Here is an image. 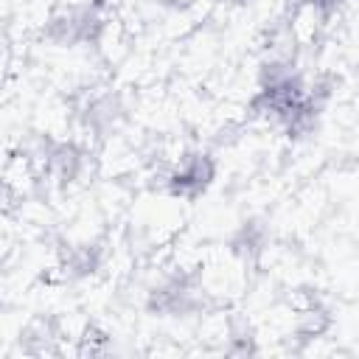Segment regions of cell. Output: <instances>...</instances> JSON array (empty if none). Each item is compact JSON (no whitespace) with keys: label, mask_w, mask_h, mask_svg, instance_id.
<instances>
[{"label":"cell","mask_w":359,"mask_h":359,"mask_svg":"<svg viewBox=\"0 0 359 359\" xmlns=\"http://www.w3.org/2000/svg\"><path fill=\"white\" fill-rule=\"evenodd\" d=\"M252 339H255V337H252V331H250L247 325L233 328L230 337H227V353H252V351H255Z\"/></svg>","instance_id":"cell-11"},{"label":"cell","mask_w":359,"mask_h":359,"mask_svg":"<svg viewBox=\"0 0 359 359\" xmlns=\"http://www.w3.org/2000/svg\"><path fill=\"white\" fill-rule=\"evenodd\" d=\"M306 95H309V84L300 79V73H294L283 81L258 87V93L250 98V115L283 126L292 118V112L306 101Z\"/></svg>","instance_id":"cell-3"},{"label":"cell","mask_w":359,"mask_h":359,"mask_svg":"<svg viewBox=\"0 0 359 359\" xmlns=\"http://www.w3.org/2000/svg\"><path fill=\"white\" fill-rule=\"evenodd\" d=\"M107 28L104 8L98 0L87 3H70L56 8L45 22V36L59 48H76V45H95Z\"/></svg>","instance_id":"cell-1"},{"label":"cell","mask_w":359,"mask_h":359,"mask_svg":"<svg viewBox=\"0 0 359 359\" xmlns=\"http://www.w3.org/2000/svg\"><path fill=\"white\" fill-rule=\"evenodd\" d=\"M266 241H269L266 224L258 222V219H247V222H241L238 230L233 233L230 250H233V255H238L241 261H255V258L264 252Z\"/></svg>","instance_id":"cell-8"},{"label":"cell","mask_w":359,"mask_h":359,"mask_svg":"<svg viewBox=\"0 0 359 359\" xmlns=\"http://www.w3.org/2000/svg\"><path fill=\"white\" fill-rule=\"evenodd\" d=\"M31 157L39 163L42 174L59 185H73L87 171V151L76 140H50L36 137L28 146Z\"/></svg>","instance_id":"cell-2"},{"label":"cell","mask_w":359,"mask_h":359,"mask_svg":"<svg viewBox=\"0 0 359 359\" xmlns=\"http://www.w3.org/2000/svg\"><path fill=\"white\" fill-rule=\"evenodd\" d=\"M216 180V160L210 151L191 149L185 151L168 171H165V191L177 199H196L202 196Z\"/></svg>","instance_id":"cell-5"},{"label":"cell","mask_w":359,"mask_h":359,"mask_svg":"<svg viewBox=\"0 0 359 359\" xmlns=\"http://www.w3.org/2000/svg\"><path fill=\"white\" fill-rule=\"evenodd\" d=\"M101 264H104V247L98 241H76L67 244L62 252V272L73 280L95 275Z\"/></svg>","instance_id":"cell-7"},{"label":"cell","mask_w":359,"mask_h":359,"mask_svg":"<svg viewBox=\"0 0 359 359\" xmlns=\"http://www.w3.org/2000/svg\"><path fill=\"white\" fill-rule=\"evenodd\" d=\"M331 323H334L331 309L325 303H320V300H311V303H306L297 311V317H294V334L300 339H317V337H323L331 328Z\"/></svg>","instance_id":"cell-9"},{"label":"cell","mask_w":359,"mask_h":359,"mask_svg":"<svg viewBox=\"0 0 359 359\" xmlns=\"http://www.w3.org/2000/svg\"><path fill=\"white\" fill-rule=\"evenodd\" d=\"M224 3H233V6H241V3H247V0H224Z\"/></svg>","instance_id":"cell-12"},{"label":"cell","mask_w":359,"mask_h":359,"mask_svg":"<svg viewBox=\"0 0 359 359\" xmlns=\"http://www.w3.org/2000/svg\"><path fill=\"white\" fill-rule=\"evenodd\" d=\"M123 115H126V107H123V98L118 93H112V90L95 93L81 107V126L98 137H107L118 129Z\"/></svg>","instance_id":"cell-6"},{"label":"cell","mask_w":359,"mask_h":359,"mask_svg":"<svg viewBox=\"0 0 359 359\" xmlns=\"http://www.w3.org/2000/svg\"><path fill=\"white\" fill-rule=\"evenodd\" d=\"M202 303V289L194 280V275L188 272H165L146 297L149 311L160 314V317H182L191 314L194 309H199Z\"/></svg>","instance_id":"cell-4"},{"label":"cell","mask_w":359,"mask_h":359,"mask_svg":"<svg viewBox=\"0 0 359 359\" xmlns=\"http://www.w3.org/2000/svg\"><path fill=\"white\" fill-rule=\"evenodd\" d=\"M345 3H348V0H309L306 8L311 11L314 28H325V25H331V22L342 14Z\"/></svg>","instance_id":"cell-10"}]
</instances>
